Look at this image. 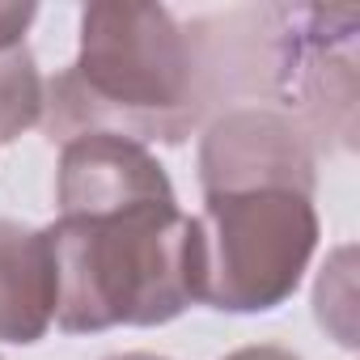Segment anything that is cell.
Segmentation results:
<instances>
[{"label":"cell","instance_id":"cell-1","mask_svg":"<svg viewBox=\"0 0 360 360\" xmlns=\"http://www.w3.org/2000/svg\"><path fill=\"white\" fill-rule=\"evenodd\" d=\"M204 77L195 34L165 5L98 0L81 9L77 60L47 81L43 123L60 140L110 131L183 144L208 102Z\"/></svg>","mask_w":360,"mask_h":360},{"label":"cell","instance_id":"cell-2","mask_svg":"<svg viewBox=\"0 0 360 360\" xmlns=\"http://www.w3.org/2000/svg\"><path fill=\"white\" fill-rule=\"evenodd\" d=\"M64 335L165 326L200 305V229L178 204L119 217H60L43 229Z\"/></svg>","mask_w":360,"mask_h":360},{"label":"cell","instance_id":"cell-3","mask_svg":"<svg viewBox=\"0 0 360 360\" xmlns=\"http://www.w3.org/2000/svg\"><path fill=\"white\" fill-rule=\"evenodd\" d=\"M200 229V305L267 314L284 305L318 250V208L288 187L212 191Z\"/></svg>","mask_w":360,"mask_h":360},{"label":"cell","instance_id":"cell-4","mask_svg":"<svg viewBox=\"0 0 360 360\" xmlns=\"http://www.w3.org/2000/svg\"><path fill=\"white\" fill-rule=\"evenodd\" d=\"M284 26L276 30V64L271 81L284 106L301 110L305 136L335 131L352 144L356 115V9H280Z\"/></svg>","mask_w":360,"mask_h":360},{"label":"cell","instance_id":"cell-5","mask_svg":"<svg viewBox=\"0 0 360 360\" xmlns=\"http://www.w3.org/2000/svg\"><path fill=\"white\" fill-rule=\"evenodd\" d=\"M200 187L204 195L288 187L314 200L318 187L314 140L288 110L233 106L217 115L200 136Z\"/></svg>","mask_w":360,"mask_h":360},{"label":"cell","instance_id":"cell-6","mask_svg":"<svg viewBox=\"0 0 360 360\" xmlns=\"http://www.w3.org/2000/svg\"><path fill=\"white\" fill-rule=\"evenodd\" d=\"M56 200L60 217H119L136 208L178 204L157 153H148V144L140 140L110 131H85L64 140Z\"/></svg>","mask_w":360,"mask_h":360},{"label":"cell","instance_id":"cell-7","mask_svg":"<svg viewBox=\"0 0 360 360\" xmlns=\"http://www.w3.org/2000/svg\"><path fill=\"white\" fill-rule=\"evenodd\" d=\"M56 318V263L43 229L0 217V343H39Z\"/></svg>","mask_w":360,"mask_h":360},{"label":"cell","instance_id":"cell-8","mask_svg":"<svg viewBox=\"0 0 360 360\" xmlns=\"http://www.w3.org/2000/svg\"><path fill=\"white\" fill-rule=\"evenodd\" d=\"M47 81L30 56V47L0 51V144H13L30 127L43 123Z\"/></svg>","mask_w":360,"mask_h":360},{"label":"cell","instance_id":"cell-9","mask_svg":"<svg viewBox=\"0 0 360 360\" xmlns=\"http://www.w3.org/2000/svg\"><path fill=\"white\" fill-rule=\"evenodd\" d=\"M39 5L30 0H0V51H13L26 47V30L34 26Z\"/></svg>","mask_w":360,"mask_h":360},{"label":"cell","instance_id":"cell-10","mask_svg":"<svg viewBox=\"0 0 360 360\" xmlns=\"http://www.w3.org/2000/svg\"><path fill=\"white\" fill-rule=\"evenodd\" d=\"M225 360H301V356L292 347H280V343H250V347L229 352Z\"/></svg>","mask_w":360,"mask_h":360},{"label":"cell","instance_id":"cell-11","mask_svg":"<svg viewBox=\"0 0 360 360\" xmlns=\"http://www.w3.org/2000/svg\"><path fill=\"white\" fill-rule=\"evenodd\" d=\"M106 360H169V356H157V352H119V356H106Z\"/></svg>","mask_w":360,"mask_h":360}]
</instances>
